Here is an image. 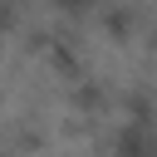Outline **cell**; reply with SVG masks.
<instances>
[{"label": "cell", "instance_id": "cell-3", "mask_svg": "<svg viewBox=\"0 0 157 157\" xmlns=\"http://www.w3.org/2000/svg\"><path fill=\"white\" fill-rule=\"evenodd\" d=\"M49 142H54V132H49V123H44L39 113H20V118L5 128V147H10L15 157H44Z\"/></svg>", "mask_w": 157, "mask_h": 157}, {"label": "cell", "instance_id": "cell-1", "mask_svg": "<svg viewBox=\"0 0 157 157\" xmlns=\"http://www.w3.org/2000/svg\"><path fill=\"white\" fill-rule=\"evenodd\" d=\"M25 49L64 83H74L78 74H88V44H83V29L78 25H64V20H49V25H34L25 34Z\"/></svg>", "mask_w": 157, "mask_h": 157}, {"label": "cell", "instance_id": "cell-5", "mask_svg": "<svg viewBox=\"0 0 157 157\" xmlns=\"http://www.w3.org/2000/svg\"><path fill=\"white\" fill-rule=\"evenodd\" d=\"M20 29V0H0V39Z\"/></svg>", "mask_w": 157, "mask_h": 157}, {"label": "cell", "instance_id": "cell-2", "mask_svg": "<svg viewBox=\"0 0 157 157\" xmlns=\"http://www.w3.org/2000/svg\"><path fill=\"white\" fill-rule=\"evenodd\" d=\"M93 25H98V34L108 39V44H132V39H142L147 34V10L137 5V0H98V10H93Z\"/></svg>", "mask_w": 157, "mask_h": 157}, {"label": "cell", "instance_id": "cell-4", "mask_svg": "<svg viewBox=\"0 0 157 157\" xmlns=\"http://www.w3.org/2000/svg\"><path fill=\"white\" fill-rule=\"evenodd\" d=\"M49 10H54V20H64V25H78V20H93V10H98V0H44Z\"/></svg>", "mask_w": 157, "mask_h": 157}]
</instances>
